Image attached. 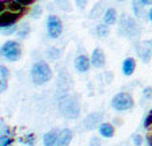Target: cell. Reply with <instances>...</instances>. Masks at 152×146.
<instances>
[{
	"label": "cell",
	"instance_id": "cell-31",
	"mask_svg": "<svg viewBox=\"0 0 152 146\" xmlns=\"http://www.w3.org/2000/svg\"><path fill=\"white\" fill-rule=\"evenodd\" d=\"M142 95H144L145 99H151L152 98V88L151 87H148V88L144 89V91H142Z\"/></svg>",
	"mask_w": 152,
	"mask_h": 146
},
{
	"label": "cell",
	"instance_id": "cell-5",
	"mask_svg": "<svg viewBox=\"0 0 152 146\" xmlns=\"http://www.w3.org/2000/svg\"><path fill=\"white\" fill-rule=\"evenodd\" d=\"M134 106L132 95L128 92H120L111 99V107L115 111H128Z\"/></svg>",
	"mask_w": 152,
	"mask_h": 146
},
{
	"label": "cell",
	"instance_id": "cell-9",
	"mask_svg": "<svg viewBox=\"0 0 152 146\" xmlns=\"http://www.w3.org/2000/svg\"><path fill=\"white\" fill-rule=\"evenodd\" d=\"M102 119H103V114H102V112H91V114L87 115L86 119L83 121V126H84V129H87V130H92L95 127L101 126Z\"/></svg>",
	"mask_w": 152,
	"mask_h": 146
},
{
	"label": "cell",
	"instance_id": "cell-7",
	"mask_svg": "<svg viewBox=\"0 0 152 146\" xmlns=\"http://www.w3.org/2000/svg\"><path fill=\"white\" fill-rule=\"evenodd\" d=\"M46 30L48 35L50 38H58L63 33V23H61L60 18L56 15H49L46 20Z\"/></svg>",
	"mask_w": 152,
	"mask_h": 146
},
{
	"label": "cell",
	"instance_id": "cell-16",
	"mask_svg": "<svg viewBox=\"0 0 152 146\" xmlns=\"http://www.w3.org/2000/svg\"><path fill=\"white\" fill-rule=\"evenodd\" d=\"M8 76H10V72L6 66H0V91L3 92L6 91L7 87H8Z\"/></svg>",
	"mask_w": 152,
	"mask_h": 146
},
{
	"label": "cell",
	"instance_id": "cell-15",
	"mask_svg": "<svg viewBox=\"0 0 152 146\" xmlns=\"http://www.w3.org/2000/svg\"><path fill=\"white\" fill-rule=\"evenodd\" d=\"M103 22H104V25H107V26L115 25L117 23V11L114 10V8H107V10L104 11Z\"/></svg>",
	"mask_w": 152,
	"mask_h": 146
},
{
	"label": "cell",
	"instance_id": "cell-20",
	"mask_svg": "<svg viewBox=\"0 0 152 146\" xmlns=\"http://www.w3.org/2000/svg\"><path fill=\"white\" fill-rule=\"evenodd\" d=\"M109 33H110V30H109L107 25H104V23H102V25H96V27H95V34L98 35L99 38L107 37Z\"/></svg>",
	"mask_w": 152,
	"mask_h": 146
},
{
	"label": "cell",
	"instance_id": "cell-23",
	"mask_svg": "<svg viewBox=\"0 0 152 146\" xmlns=\"http://www.w3.org/2000/svg\"><path fill=\"white\" fill-rule=\"evenodd\" d=\"M54 3L64 11H71L72 10V8H71V3L68 1V0H54Z\"/></svg>",
	"mask_w": 152,
	"mask_h": 146
},
{
	"label": "cell",
	"instance_id": "cell-2",
	"mask_svg": "<svg viewBox=\"0 0 152 146\" xmlns=\"http://www.w3.org/2000/svg\"><path fill=\"white\" fill-rule=\"evenodd\" d=\"M58 110L65 118L76 119L80 114V106L76 96L73 95H64L58 99Z\"/></svg>",
	"mask_w": 152,
	"mask_h": 146
},
{
	"label": "cell",
	"instance_id": "cell-18",
	"mask_svg": "<svg viewBox=\"0 0 152 146\" xmlns=\"http://www.w3.org/2000/svg\"><path fill=\"white\" fill-rule=\"evenodd\" d=\"M14 143V138L11 137L8 129H4V131L1 133V137H0V146H12Z\"/></svg>",
	"mask_w": 152,
	"mask_h": 146
},
{
	"label": "cell",
	"instance_id": "cell-4",
	"mask_svg": "<svg viewBox=\"0 0 152 146\" xmlns=\"http://www.w3.org/2000/svg\"><path fill=\"white\" fill-rule=\"evenodd\" d=\"M120 34L124 35V37H126L129 39H133L139 37L140 34V26L137 25V22L133 18H130L129 15L126 14H124L121 16V20H120Z\"/></svg>",
	"mask_w": 152,
	"mask_h": 146
},
{
	"label": "cell",
	"instance_id": "cell-36",
	"mask_svg": "<svg viewBox=\"0 0 152 146\" xmlns=\"http://www.w3.org/2000/svg\"><path fill=\"white\" fill-rule=\"evenodd\" d=\"M117 1H124V0H117Z\"/></svg>",
	"mask_w": 152,
	"mask_h": 146
},
{
	"label": "cell",
	"instance_id": "cell-34",
	"mask_svg": "<svg viewBox=\"0 0 152 146\" xmlns=\"http://www.w3.org/2000/svg\"><path fill=\"white\" fill-rule=\"evenodd\" d=\"M142 6H151L152 4V0H140Z\"/></svg>",
	"mask_w": 152,
	"mask_h": 146
},
{
	"label": "cell",
	"instance_id": "cell-13",
	"mask_svg": "<svg viewBox=\"0 0 152 146\" xmlns=\"http://www.w3.org/2000/svg\"><path fill=\"white\" fill-rule=\"evenodd\" d=\"M134 69H136V60L132 57L125 58L122 62V73L124 74H125V76H130V74H133Z\"/></svg>",
	"mask_w": 152,
	"mask_h": 146
},
{
	"label": "cell",
	"instance_id": "cell-11",
	"mask_svg": "<svg viewBox=\"0 0 152 146\" xmlns=\"http://www.w3.org/2000/svg\"><path fill=\"white\" fill-rule=\"evenodd\" d=\"M90 65H91V60H90L87 56H77L75 58V69L80 73H84L90 69Z\"/></svg>",
	"mask_w": 152,
	"mask_h": 146
},
{
	"label": "cell",
	"instance_id": "cell-32",
	"mask_svg": "<svg viewBox=\"0 0 152 146\" xmlns=\"http://www.w3.org/2000/svg\"><path fill=\"white\" fill-rule=\"evenodd\" d=\"M22 141H23V143H28V145H33V142H34V135H33V134H30V135L25 137Z\"/></svg>",
	"mask_w": 152,
	"mask_h": 146
},
{
	"label": "cell",
	"instance_id": "cell-12",
	"mask_svg": "<svg viewBox=\"0 0 152 146\" xmlns=\"http://www.w3.org/2000/svg\"><path fill=\"white\" fill-rule=\"evenodd\" d=\"M71 141H72V131L69 129H63L58 134L56 146H69Z\"/></svg>",
	"mask_w": 152,
	"mask_h": 146
},
{
	"label": "cell",
	"instance_id": "cell-24",
	"mask_svg": "<svg viewBox=\"0 0 152 146\" xmlns=\"http://www.w3.org/2000/svg\"><path fill=\"white\" fill-rule=\"evenodd\" d=\"M28 33H30V26H28L27 23H25V25H22V27L16 31V34H18L19 38H23V37H27Z\"/></svg>",
	"mask_w": 152,
	"mask_h": 146
},
{
	"label": "cell",
	"instance_id": "cell-3",
	"mask_svg": "<svg viewBox=\"0 0 152 146\" xmlns=\"http://www.w3.org/2000/svg\"><path fill=\"white\" fill-rule=\"evenodd\" d=\"M30 76H31V81L35 85H42L52 79L53 73H52L50 66L45 61H38L31 66Z\"/></svg>",
	"mask_w": 152,
	"mask_h": 146
},
{
	"label": "cell",
	"instance_id": "cell-33",
	"mask_svg": "<svg viewBox=\"0 0 152 146\" xmlns=\"http://www.w3.org/2000/svg\"><path fill=\"white\" fill-rule=\"evenodd\" d=\"M147 142H148V146H152V131L147 134Z\"/></svg>",
	"mask_w": 152,
	"mask_h": 146
},
{
	"label": "cell",
	"instance_id": "cell-26",
	"mask_svg": "<svg viewBox=\"0 0 152 146\" xmlns=\"http://www.w3.org/2000/svg\"><path fill=\"white\" fill-rule=\"evenodd\" d=\"M151 124H152V110L148 112V115H147L145 119H144V127H145V129H149Z\"/></svg>",
	"mask_w": 152,
	"mask_h": 146
},
{
	"label": "cell",
	"instance_id": "cell-29",
	"mask_svg": "<svg viewBox=\"0 0 152 146\" xmlns=\"http://www.w3.org/2000/svg\"><path fill=\"white\" fill-rule=\"evenodd\" d=\"M87 3H88V0H75V4L79 7L80 10H84Z\"/></svg>",
	"mask_w": 152,
	"mask_h": 146
},
{
	"label": "cell",
	"instance_id": "cell-17",
	"mask_svg": "<svg viewBox=\"0 0 152 146\" xmlns=\"http://www.w3.org/2000/svg\"><path fill=\"white\" fill-rule=\"evenodd\" d=\"M114 133H115V129L111 123H102L99 126V134L104 138H111L114 135Z\"/></svg>",
	"mask_w": 152,
	"mask_h": 146
},
{
	"label": "cell",
	"instance_id": "cell-10",
	"mask_svg": "<svg viewBox=\"0 0 152 146\" xmlns=\"http://www.w3.org/2000/svg\"><path fill=\"white\" fill-rule=\"evenodd\" d=\"M91 65L95 68H103L104 64H106V57H104V53L102 49L96 48L94 49V51L91 53Z\"/></svg>",
	"mask_w": 152,
	"mask_h": 146
},
{
	"label": "cell",
	"instance_id": "cell-8",
	"mask_svg": "<svg viewBox=\"0 0 152 146\" xmlns=\"http://www.w3.org/2000/svg\"><path fill=\"white\" fill-rule=\"evenodd\" d=\"M136 51L137 56L141 58L144 62H149L152 60V41L151 39H145V41L137 42L136 43Z\"/></svg>",
	"mask_w": 152,
	"mask_h": 146
},
{
	"label": "cell",
	"instance_id": "cell-1",
	"mask_svg": "<svg viewBox=\"0 0 152 146\" xmlns=\"http://www.w3.org/2000/svg\"><path fill=\"white\" fill-rule=\"evenodd\" d=\"M26 12V7L20 6L16 0H0V27L16 25Z\"/></svg>",
	"mask_w": 152,
	"mask_h": 146
},
{
	"label": "cell",
	"instance_id": "cell-35",
	"mask_svg": "<svg viewBox=\"0 0 152 146\" xmlns=\"http://www.w3.org/2000/svg\"><path fill=\"white\" fill-rule=\"evenodd\" d=\"M148 16H149V20H151V22H152V8H151V10H149V12H148Z\"/></svg>",
	"mask_w": 152,
	"mask_h": 146
},
{
	"label": "cell",
	"instance_id": "cell-27",
	"mask_svg": "<svg viewBox=\"0 0 152 146\" xmlns=\"http://www.w3.org/2000/svg\"><path fill=\"white\" fill-rule=\"evenodd\" d=\"M88 146H102L101 139L98 137H91V139L88 141Z\"/></svg>",
	"mask_w": 152,
	"mask_h": 146
},
{
	"label": "cell",
	"instance_id": "cell-25",
	"mask_svg": "<svg viewBox=\"0 0 152 146\" xmlns=\"http://www.w3.org/2000/svg\"><path fill=\"white\" fill-rule=\"evenodd\" d=\"M16 31H18V29H16V25L7 26V27H1V34H4V35L14 34V33H16Z\"/></svg>",
	"mask_w": 152,
	"mask_h": 146
},
{
	"label": "cell",
	"instance_id": "cell-22",
	"mask_svg": "<svg viewBox=\"0 0 152 146\" xmlns=\"http://www.w3.org/2000/svg\"><path fill=\"white\" fill-rule=\"evenodd\" d=\"M132 7H133V12H134V15L137 16V18H140L141 16V1L140 0H133L132 1Z\"/></svg>",
	"mask_w": 152,
	"mask_h": 146
},
{
	"label": "cell",
	"instance_id": "cell-19",
	"mask_svg": "<svg viewBox=\"0 0 152 146\" xmlns=\"http://www.w3.org/2000/svg\"><path fill=\"white\" fill-rule=\"evenodd\" d=\"M103 8H104V6H103V3H96L94 7L91 8V11H90V18L91 19H98V18H101V15H102V12H103Z\"/></svg>",
	"mask_w": 152,
	"mask_h": 146
},
{
	"label": "cell",
	"instance_id": "cell-21",
	"mask_svg": "<svg viewBox=\"0 0 152 146\" xmlns=\"http://www.w3.org/2000/svg\"><path fill=\"white\" fill-rule=\"evenodd\" d=\"M48 56L52 60H58L61 57V50L58 48H56V46H50L48 49Z\"/></svg>",
	"mask_w": 152,
	"mask_h": 146
},
{
	"label": "cell",
	"instance_id": "cell-14",
	"mask_svg": "<svg viewBox=\"0 0 152 146\" xmlns=\"http://www.w3.org/2000/svg\"><path fill=\"white\" fill-rule=\"evenodd\" d=\"M58 134H60V131H57V130H50L49 133L45 134L44 138H42L44 146H56Z\"/></svg>",
	"mask_w": 152,
	"mask_h": 146
},
{
	"label": "cell",
	"instance_id": "cell-28",
	"mask_svg": "<svg viewBox=\"0 0 152 146\" xmlns=\"http://www.w3.org/2000/svg\"><path fill=\"white\" fill-rule=\"evenodd\" d=\"M142 137L140 135V134H134V135H133V143H134V145L136 146H140L142 143Z\"/></svg>",
	"mask_w": 152,
	"mask_h": 146
},
{
	"label": "cell",
	"instance_id": "cell-6",
	"mask_svg": "<svg viewBox=\"0 0 152 146\" xmlns=\"http://www.w3.org/2000/svg\"><path fill=\"white\" fill-rule=\"evenodd\" d=\"M22 54V48L19 42L16 41H7L1 46V56L8 61H18Z\"/></svg>",
	"mask_w": 152,
	"mask_h": 146
},
{
	"label": "cell",
	"instance_id": "cell-30",
	"mask_svg": "<svg viewBox=\"0 0 152 146\" xmlns=\"http://www.w3.org/2000/svg\"><path fill=\"white\" fill-rule=\"evenodd\" d=\"M20 6H23V7H27V6H30V4H34L37 0H16Z\"/></svg>",
	"mask_w": 152,
	"mask_h": 146
}]
</instances>
